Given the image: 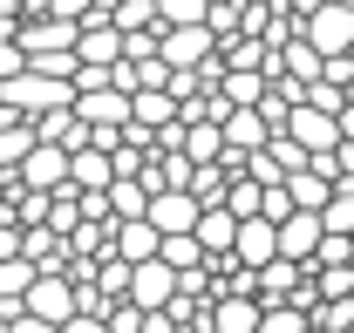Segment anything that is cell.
<instances>
[{
	"mask_svg": "<svg viewBox=\"0 0 354 333\" xmlns=\"http://www.w3.org/2000/svg\"><path fill=\"white\" fill-rule=\"evenodd\" d=\"M313 265H354V238H341V231H320V251H313Z\"/></svg>",
	"mask_w": 354,
	"mask_h": 333,
	"instance_id": "27",
	"label": "cell"
},
{
	"mask_svg": "<svg viewBox=\"0 0 354 333\" xmlns=\"http://www.w3.org/2000/svg\"><path fill=\"white\" fill-rule=\"evenodd\" d=\"M157 258H164L171 272H198V265H212L205 245H198V231H164V238H157Z\"/></svg>",
	"mask_w": 354,
	"mask_h": 333,
	"instance_id": "21",
	"label": "cell"
},
{
	"mask_svg": "<svg viewBox=\"0 0 354 333\" xmlns=\"http://www.w3.org/2000/svg\"><path fill=\"white\" fill-rule=\"evenodd\" d=\"M62 333H109L102 313H75V320H62Z\"/></svg>",
	"mask_w": 354,
	"mask_h": 333,
	"instance_id": "30",
	"label": "cell"
},
{
	"mask_svg": "<svg viewBox=\"0 0 354 333\" xmlns=\"http://www.w3.org/2000/svg\"><path fill=\"white\" fill-rule=\"evenodd\" d=\"M21 68H28L21 41H14V35H0V82H7V75H21Z\"/></svg>",
	"mask_w": 354,
	"mask_h": 333,
	"instance_id": "29",
	"label": "cell"
},
{
	"mask_svg": "<svg viewBox=\"0 0 354 333\" xmlns=\"http://www.w3.org/2000/svg\"><path fill=\"white\" fill-rule=\"evenodd\" d=\"M348 333H354V327H348Z\"/></svg>",
	"mask_w": 354,
	"mask_h": 333,
	"instance_id": "34",
	"label": "cell"
},
{
	"mask_svg": "<svg viewBox=\"0 0 354 333\" xmlns=\"http://www.w3.org/2000/svg\"><path fill=\"white\" fill-rule=\"evenodd\" d=\"M341 143H354V95L341 102Z\"/></svg>",
	"mask_w": 354,
	"mask_h": 333,
	"instance_id": "32",
	"label": "cell"
},
{
	"mask_svg": "<svg viewBox=\"0 0 354 333\" xmlns=\"http://www.w3.org/2000/svg\"><path fill=\"white\" fill-rule=\"evenodd\" d=\"M7 333H62V327H48V320H35V313H14V320H7Z\"/></svg>",
	"mask_w": 354,
	"mask_h": 333,
	"instance_id": "31",
	"label": "cell"
},
{
	"mask_svg": "<svg viewBox=\"0 0 354 333\" xmlns=\"http://www.w3.org/2000/svg\"><path fill=\"white\" fill-rule=\"evenodd\" d=\"M205 14H212V0H157L164 28H205Z\"/></svg>",
	"mask_w": 354,
	"mask_h": 333,
	"instance_id": "25",
	"label": "cell"
},
{
	"mask_svg": "<svg viewBox=\"0 0 354 333\" xmlns=\"http://www.w3.org/2000/svg\"><path fill=\"white\" fill-rule=\"evenodd\" d=\"M102 204H109V218H143V211H150V191H143L136 177H116V184L102 191Z\"/></svg>",
	"mask_w": 354,
	"mask_h": 333,
	"instance_id": "23",
	"label": "cell"
},
{
	"mask_svg": "<svg viewBox=\"0 0 354 333\" xmlns=\"http://www.w3.org/2000/svg\"><path fill=\"white\" fill-rule=\"evenodd\" d=\"M130 123L171 129V123H177V95H171V88H136V95H130Z\"/></svg>",
	"mask_w": 354,
	"mask_h": 333,
	"instance_id": "19",
	"label": "cell"
},
{
	"mask_svg": "<svg viewBox=\"0 0 354 333\" xmlns=\"http://www.w3.org/2000/svg\"><path fill=\"white\" fill-rule=\"evenodd\" d=\"M300 279H307V265H293V258H272V265H259V272H252V299H259V306H279V299H293V292H300Z\"/></svg>",
	"mask_w": 354,
	"mask_h": 333,
	"instance_id": "15",
	"label": "cell"
},
{
	"mask_svg": "<svg viewBox=\"0 0 354 333\" xmlns=\"http://www.w3.org/2000/svg\"><path fill=\"white\" fill-rule=\"evenodd\" d=\"M191 231H198V245H205V258H232V238H239V218H232L225 204H205Z\"/></svg>",
	"mask_w": 354,
	"mask_h": 333,
	"instance_id": "17",
	"label": "cell"
},
{
	"mask_svg": "<svg viewBox=\"0 0 354 333\" xmlns=\"http://www.w3.org/2000/svg\"><path fill=\"white\" fill-rule=\"evenodd\" d=\"M320 225L341 231V238H354V184H334V198L320 204Z\"/></svg>",
	"mask_w": 354,
	"mask_h": 333,
	"instance_id": "24",
	"label": "cell"
},
{
	"mask_svg": "<svg viewBox=\"0 0 354 333\" xmlns=\"http://www.w3.org/2000/svg\"><path fill=\"white\" fill-rule=\"evenodd\" d=\"M286 198H293V211H320L334 198V177H320L313 164H300V170H286Z\"/></svg>",
	"mask_w": 354,
	"mask_h": 333,
	"instance_id": "20",
	"label": "cell"
},
{
	"mask_svg": "<svg viewBox=\"0 0 354 333\" xmlns=\"http://www.w3.org/2000/svg\"><path fill=\"white\" fill-rule=\"evenodd\" d=\"M157 238H164V231H157L150 218H116V238H109V245H116L123 265H143V258H157Z\"/></svg>",
	"mask_w": 354,
	"mask_h": 333,
	"instance_id": "16",
	"label": "cell"
},
{
	"mask_svg": "<svg viewBox=\"0 0 354 333\" xmlns=\"http://www.w3.org/2000/svg\"><path fill=\"white\" fill-rule=\"evenodd\" d=\"M279 258V231H272V218H239V238H232V265H245V272H259Z\"/></svg>",
	"mask_w": 354,
	"mask_h": 333,
	"instance_id": "9",
	"label": "cell"
},
{
	"mask_svg": "<svg viewBox=\"0 0 354 333\" xmlns=\"http://www.w3.org/2000/svg\"><path fill=\"white\" fill-rule=\"evenodd\" d=\"M259 333H307V313H300L293 299H279V306H259Z\"/></svg>",
	"mask_w": 354,
	"mask_h": 333,
	"instance_id": "26",
	"label": "cell"
},
{
	"mask_svg": "<svg viewBox=\"0 0 354 333\" xmlns=\"http://www.w3.org/2000/svg\"><path fill=\"white\" fill-rule=\"evenodd\" d=\"M225 150L232 157H252V150H266V136H272V123H266L259 109H225Z\"/></svg>",
	"mask_w": 354,
	"mask_h": 333,
	"instance_id": "13",
	"label": "cell"
},
{
	"mask_svg": "<svg viewBox=\"0 0 354 333\" xmlns=\"http://www.w3.org/2000/svg\"><path fill=\"white\" fill-rule=\"evenodd\" d=\"M109 184H116V164H109V150H95V143L68 150V191H109Z\"/></svg>",
	"mask_w": 354,
	"mask_h": 333,
	"instance_id": "14",
	"label": "cell"
},
{
	"mask_svg": "<svg viewBox=\"0 0 354 333\" xmlns=\"http://www.w3.org/2000/svg\"><path fill=\"white\" fill-rule=\"evenodd\" d=\"M272 231H279V258L313 265V251H320V231H327V225H320V211H286Z\"/></svg>",
	"mask_w": 354,
	"mask_h": 333,
	"instance_id": "8",
	"label": "cell"
},
{
	"mask_svg": "<svg viewBox=\"0 0 354 333\" xmlns=\"http://www.w3.org/2000/svg\"><path fill=\"white\" fill-rule=\"evenodd\" d=\"M21 313H35L48 327L75 320V313H82V306H75V279H68V272H35V286L21 292Z\"/></svg>",
	"mask_w": 354,
	"mask_h": 333,
	"instance_id": "3",
	"label": "cell"
},
{
	"mask_svg": "<svg viewBox=\"0 0 354 333\" xmlns=\"http://www.w3.org/2000/svg\"><path fill=\"white\" fill-rule=\"evenodd\" d=\"M0 102L35 123V116H48V109H68V102H75V82H55V75H41V68H21V75L0 82Z\"/></svg>",
	"mask_w": 354,
	"mask_h": 333,
	"instance_id": "1",
	"label": "cell"
},
{
	"mask_svg": "<svg viewBox=\"0 0 354 333\" xmlns=\"http://www.w3.org/2000/svg\"><path fill=\"white\" fill-rule=\"evenodd\" d=\"M212 333H259V299L252 292H225L212 306Z\"/></svg>",
	"mask_w": 354,
	"mask_h": 333,
	"instance_id": "18",
	"label": "cell"
},
{
	"mask_svg": "<svg viewBox=\"0 0 354 333\" xmlns=\"http://www.w3.org/2000/svg\"><path fill=\"white\" fill-rule=\"evenodd\" d=\"M130 306H143V313H164L177 299V272L164 265V258H143V265H130V292H123Z\"/></svg>",
	"mask_w": 354,
	"mask_h": 333,
	"instance_id": "5",
	"label": "cell"
},
{
	"mask_svg": "<svg viewBox=\"0 0 354 333\" xmlns=\"http://www.w3.org/2000/svg\"><path fill=\"white\" fill-rule=\"evenodd\" d=\"M279 129H286V136H293L307 157H327V150L341 143V116H334V109H313V102H293Z\"/></svg>",
	"mask_w": 354,
	"mask_h": 333,
	"instance_id": "4",
	"label": "cell"
},
{
	"mask_svg": "<svg viewBox=\"0 0 354 333\" xmlns=\"http://www.w3.org/2000/svg\"><path fill=\"white\" fill-rule=\"evenodd\" d=\"M95 286H102V299H116V292H130V265H123V258H109Z\"/></svg>",
	"mask_w": 354,
	"mask_h": 333,
	"instance_id": "28",
	"label": "cell"
},
{
	"mask_svg": "<svg viewBox=\"0 0 354 333\" xmlns=\"http://www.w3.org/2000/svg\"><path fill=\"white\" fill-rule=\"evenodd\" d=\"M191 164H218L225 157V129L218 123H184V143H177Z\"/></svg>",
	"mask_w": 354,
	"mask_h": 333,
	"instance_id": "22",
	"label": "cell"
},
{
	"mask_svg": "<svg viewBox=\"0 0 354 333\" xmlns=\"http://www.w3.org/2000/svg\"><path fill=\"white\" fill-rule=\"evenodd\" d=\"M157 55H164L171 68H198V61L218 55V35H212V28H164V35H157Z\"/></svg>",
	"mask_w": 354,
	"mask_h": 333,
	"instance_id": "10",
	"label": "cell"
},
{
	"mask_svg": "<svg viewBox=\"0 0 354 333\" xmlns=\"http://www.w3.org/2000/svg\"><path fill=\"white\" fill-rule=\"evenodd\" d=\"M300 41H307L313 55H348V48H354V7L320 0L313 14H300Z\"/></svg>",
	"mask_w": 354,
	"mask_h": 333,
	"instance_id": "2",
	"label": "cell"
},
{
	"mask_svg": "<svg viewBox=\"0 0 354 333\" xmlns=\"http://www.w3.org/2000/svg\"><path fill=\"white\" fill-rule=\"evenodd\" d=\"M198 198H191V191H150V211H143V218H150V225H157V231H191V225H198Z\"/></svg>",
	"mask_w": 354,
	"mask_h": 333,
	"instance_id": "12",
	"label": "cell"
},
{
	"mask_svg": "<svg viewBox=\"0 0 354 333\" xmlns=\"http://www.w3.org/2000/svg\"><path fill=\"white\" fill-rule=\"evenodd\" d=\"M75 61H82V68H116V61H123V35H116L109 21H82V28H75Z\"/></svg>",
	"mask_w": 354,
	"mask_h": 333,
	"instance_id": "11",
	"label": "cell"
},
{
	"mask_svg": "<svg viewBox=\"0 0 354 333\" xmlns=\"http://www.w3.org/2000/svg\"><path fill=\"white\" fill-rule=\"evenodd\" d=\"M14 177H21L28 191H62V184H68V150L35 136V150H28V157L14 164Z\"/></svg>",
	"mask_w": 354,
	"mask_h": 333,
	"instance_id": "6",
	"label": "cell"
},
{
	"mask_svg": "<svg viewBox=\"0 0 354 333\" xmlns=\"http://www.w3.org/2000/svg\"><path fill=\"white\" fill-rule=\"evenodd\" d=\"M341 7H354V0H341Z\"/></svg>",
	"mask_w": 354,
	"mask_h": 333,
	"instance_id": "33",
	"label": "cell"
},
{
	"mask_svg": "<svg viewBox=\"0 0 354 333\" xmlns=\"http://www.w3.org/2000/svg\"><path fill=\"white\" fill-rule=\"evenodd\" d=\"M75 116H82L88 129H123V123H130V95H123V88H109V82L75 88Z\"/></svg>",
	"mask_w": 354,
	"mask_h": 333,
	"instance_id": "7",
	"label": "cell"
}]
</instances>
